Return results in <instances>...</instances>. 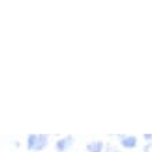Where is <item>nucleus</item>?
Masks as SVG:
<instances>
[{
    "instance_id": "obj_1",
    "label": "nucleus",
    "mask_w": 152,
    "mask_h": 152,
    "mask_svg": "<svg viewBox=\"0 0 152 152\" xmlns=\"http://www.w3.org/2000/svg\"><path fill=\"white\" fill-rule=\"evenodd\" d=\"M49 145V135L46 134H28L27 135V147L31 152H41Z\"/></svg>"
},
{
    "instance_id": "obj_4",
    "label": "nucleus",
    "mask_w": 152,
    "mask_h": 152,
    "mask_svg": "<svg viewBox=\"0 0 152 152\" xmlns=\"http://www.w3.org/2000/svg\"><path fill=\"white\" fill-rule=\"evenodd\" d=\"M105 142L102 140H94L87 144V152H105Z\"/></svg>"
},
{
    "instance_id": "obj_5",
    "label": "nucleus",
    "mask_w": 152,
    "mask_h": 152,
    "mask_svg": "<svg viewBox=\"0 0 152 152\" xmlns=\"http://www.w3.org/2000/svg\"><path fill=\"white\" fill-rule=\"evenodd\" d=\"M142 152H152V142H145L142 147Z\"/></svg>"
},
{
    "instance_id": "obj_3",
    "label": "nucleus",
    "mask_w": 152,
    "mask_h": 152,
    "mask_svg": "<svg viewBox=\"0 0 152 152\" xmlns=\"http://www.w3.org/2000/svg\"><path fill=\"white\" fill-rule=\"evenodd\" d=\"M116 137L119 138V144L124 149H134V148L138 147V138L135 135H131V134H119Z\"/></svg>"
},
{
    "instance_id": "obj_6",
    "label": "nucleus",
    "mask_w": 152,
    "mask_h": 152,
    "mask_svg": "<svg viewBox=\"0 0 152 152\" xmlns=\"http://www.w3.org/2000/svg\"><path fill=\"white\" fill-rule=\"evenodd\" d=\"M105 152H121V151L117 149V148H115L113 145H107V147L105 148Z\"/></svg>"
},
{
    "instance_id": "obj_2",
    "label": "nucleus",
    "mask_w": 152,
    "mask_h": 152,
    "mask_svg": "<svg viewBox=\"0 0 152 152\" xmlns=\"http://www.w3.org/2000/svg\"><path fill=\"white\" fill-rule=\"evenodd\" d=\"M74 142H75L74 135L69 134V135H64V137H61V138H59L57 141H56L55 142V149L57 152H67L74 147Z\"/></svg>"
},
{
    "instance_id": "obj_7",
    "label": "nucleus",
    "mask_w": 152,
    "mask_h": 152,
    "mask_svg": "<svg viewBox=\"0 0 152 152\" xmlns=\"http://www.w3.org/2000/svg\"><path fill=\"white\" fill-rule=\"evenodd\" d=\"M142 140L145 141V142H152V134H144Z\"/></svg>"
}]
</instances>
